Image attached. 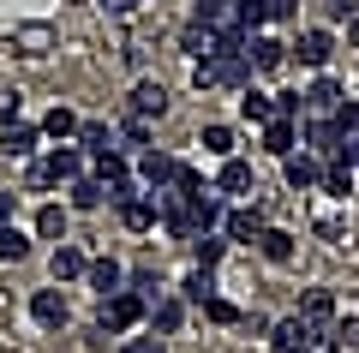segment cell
<instances>
[{"mask_svg":"<svg viewBox=\"0 0 359 353\" xmlns=\"http://www.w3.org/2000/svg\"><path fill=\"white\" fill-rule=\"evenodd\" d=\"M84 174V150H78V144H54L48 156H42V162H30V186H72V180Z\"/></svg>","mask_w":359,"mask_h":353,"instance_id":"cell-1","label":"cell"},{"mask_svg":"<svg viewBox=\"0 0 359 353\" xmlns=\"http://www.w3.org/2000/svg\"><path fill=\"white\" fill-rule=\"evenodd\" d=\"M144 312H150V305H144L132 288H120V293H108V300H102V317H96V329H114V335H120V329H138V324H144Z\"/></svg>","mask_w":359,"mask_h":353,"instance_id":"cell-2","label":"cell"},{"mask_svg":"<svg viewBox=\"0 0 359 353\" xmlns=\"http://www.w3.org/2000/svg\"><path fill=\"white\" fill-rule=\"evenodd\" d=\"M299 96H306V114H318V120H330V114H335V108L347 102V90L335 84V78H323V72H318V78H311L306 90H299Z\"/></svg>","mask_w":359,"mask_h":353,"instance_id":"cell-3","label":"cell"},{"mask_svg":"<svg viewBox=\"0 0 359 353\" xmlns=\"http://www.w3.org/2000/svg\"><path fill=\"white\" fill-rule=\"evenodd\" d=\"M282 174H287V186L294 192H311V186H323V162L311 150H294V156H282Z\"/></svg>","mask_w":359,"mask_h":353,"instance_id":"cell-4","label":"cell"},{"mask_svg":"<svg viewBox=\"0 0 359 353\" xmlns=\"http://www.w3.org/2000/svg\"><path fill=\"white\" fill-rule=\"evenodd\" d=\"M30 317H36L42 329H66V317H72L66 312V293L60 288H36L30 293Z\"/></svg>","mask_w":359,"mask_h":353,"instance_id":"cell-5","label":"cell"},{"mask_svg":"<svg viewBox=\"0 0 359 353\" xmlns=\"http://www.w3.org/2000/svg\"><path fill=\"white\" fill-rule=\"evenodd\" d=\"M245 60H252V72H276V66H287V42H276V36H245Z\"/></svg>","mask_w":359,"mask_h":353,"instance_id":"cell-6","label":"cell"},{"mask_svg":"<svg viewBox=\"0 0 359 353\" xmlns=\"http://www.w3.org/2000/svg\"><path fill=\"white\" fill-rule=\"evenodd\" d=\"M264 210H257V204H240V210H228L222 215V234H228V240H252L257 246V234H264Z\"/></svg>","mask_w":359,"mask_h":353,"instance_id":"cell-7","label":"cell"},{"mask_svg":"<svg viewBox=\"0 0 359 353\" xmlns=\"http://www.w3.org/2000/svg\"><path fill=\"white\" fill-rule=\"evenodd\" d=\"M311 335H318V329H311L299 312H294V317H282V324H269V341H276L282 353H306V347H311Z\"/></svg>","mask_w":359,"mask_h":353,"instance_id":"cell-8","label":"cell"},{"mask_svg":"<svg viewBox=\"0 0 359 353\" xmlns=\"http://www.w3.org/2000/svg\"><path fill=\"white\" fill-rule=\"evenodd\" d=\"M126 108H132V120H156V114L168 108V90L156 84V78H138V84H132V96H126Z\"/></svg>","mask_w":359,"mask_h":353,"instance_id":"cell-9","label":"cell"},{"mask_svg":"<svg viewBox=\"0 0 359 353\" xmlns=\"http://www.w3.org/2000/svg\"><path fill=\"white\" fill-rule=\"evenodd\" d=\"M299 317H306L318 335H330V329H335V293L330 288H311L306 300H299Z\"/></svg>","mask_w":359,"mask_h":353,"instance_id":"cell-10","label":"cell"},{"mask_svg":"<svg viewBox=\"0 0 359 353\" xmlns=\"http://www.w3.org/2000/svg\"><path fill=\"white\" fill-rule=\"evenodd\" d=\"M114 210H120V222H126L132 234H150V227H156V198H150V192H132V198H120Z\"/></svg>","mask_w":359,"mask_h":353,"instance_id":"cell-11","label":"cell"},{"mask_svg":"<svg viewBox=\"0 0 359 353\" xmlns=\"http://www.w3.org/2000/svg\"><path fill=\"white\" fill-rule=\"evenodd\" d=\"M294 54H299V66L323 72V66H330V54H335V36H330V30H306V36L294 42Z\"/></svg>","mask_w":359,"mask_h":353,"instance_id":"cell-12","label":"cell"},{"mask_svg":"<svg viewBox=\"0 0 359 353\" xmlns=\"http://www.w3.org/2000/svg\"><path fill=\"white\" fill-rule=\"evenodd\" d=\"M174 156H168V150H144L138 156V180H144V186H150V192H162V186H174Z\"/></svg>","mask_w":359,"mask_h":353,"instance_id":"cell-13","label":"cell"},{"mask_svg":"<svg viewBox=\"0 0 359 353\" xmlns=\"http://www.w3.org/2000/svg\"><path fill=\"white\" fill-rule=\"evenodd\" d=\"M84 281H90V288H96V293H102V300H108V293H120V288H126V269H120L114 258H90Z\"/></svg>","mask_w":359,"mask_h":353,"instance_id":"cell-14","label":"cell"},{"mask_svg":"<svg viewBox=\"0 0 359 353\" xmlns=\"http://www.w3.org/2000/svg\"><path fill=\"white\" fill-rule=\"evenodd\" d=\"M341 138H347V132L335 126V120H306V144H311V156H341Z\"/></svg>","mask_w":359,"mask_h":353,"instance_id":"cell-15","label":"cell"},{"mask_svg":"<svg viewBox=\"0 0 359 353\" xmlns=\"http://www.w3.org/2000/svg\"><path fill=\"white\" fill-rule=\"evenodd\" d=\"M144 317H150V335H174V329L186 324V300H168V293H162Z\"/></svg>","mask_w":359,"mask_h":353,"instance_id":"cell-16","label":"cell"},{"mask_svg":"<svg viewBox=\"0 0 359 353\" xmlns=\"http://www.w3.org/2000/svg\"><path fill=\"white\" fill-rule=\"evenodd\" d=\"M0 144H6V156H36V144H42V126H25V120H6Z\"/></svg>","mask_w":359,"mask_h":353,"instance_id":"cell-17","label":"cell"},{"mask_svg":"<svg viewBox=\"0 0 359 353\" xmlns=\"http://www.w3.org/2000/svg\"><path fill=\"white\" fill-rule=\"evenodd\" d=\"M216 192L222 198H240V192H252V162H240V156H228L216 174Z\"/></svg>","mask_w":359,"mask_h":353,"instance_id":"cell-18","label":"cell"},{"mask_svg":"<svg viewBox=\"0 0 359 353\" xmlns=\"http://www.w3.org/2000/svg\"><path fill=\"white\" fill-rule=\"evenodd\" d=\"M48 269H54V281H84L90 258L78 252V246H66V240H60V246H54V264H48Z\"/></svg>","mask_w":359,"mask_h":353,"instance_id":"cell-19","label":"cell"},{"mask_svg":"<svg viewBox=\"0 0 359 353\" xmlns=\"http://www.w3.org/2000/svg\"><path fill=\"white\" fill-rule=\"evenodd\" d=\"M240 120H252V126H269V120H276V96H264V90L245 84V90H240Z\"/></svg>","mask_w":359,"mask_h":353,"instance_id":"cell-20","label":"cell"},{"mask_svg":"<svg viewBox=\"0 0 359 353\" xmlns=\"http://www.w3.org/2000/svg\"><path fill=\"white\" fill-rule=\"evenodd\" d=\"M294 144H299V120H269L264 126V150L269 156H294Z\"/></svg>","mask_w":359,"mask_h":353,"instance_id":"cell-21","label":"cell"},{"mask_svg":"<svg viewBox=\"0 0 359 353\" xmlns=\"http://www.w3.org/2000/svg\"><path fill=\"white\" fill-rule=\"evenodd\" d=\"M257 252H264L269 264H294V234H287V227H264V234H257Z\"/></svg>","mask_w":359,"mask_h":353,"instance_id":"cell-22","label":"cell"},{"mask_svg":"<svg viewBox=\"0 0 359 353\" xmlns=\"http://www.w3.org/2000/svg\"><path fill=\"white\" fill-rule=\"evenodd\" d=\"M102 204H108V186L96 174H78L72 180V210H102Z\"/></svg>","mask_w":359,"mask_h":353,"instance_id":"cell-23","label":"cell"},{"mask_svg":"<svg viewBox=\"0 0 359 353\" xmlns=\"http://www.w3.org/2000/svg\"><path fill=\"white\" fill-rule=\"evenodd\" d=\"M114 150L120 156H144L150 150V120H126V126L114 132Z\"/></svg>","mask_w":359,"mask_h":353,"instance_id":"cell-24","label":"cell"},{"mask_svg":"<svg viewBox=\"0 0 359 353\" xmlns=\"http://www.w3.org/2000/svg\"><path fill=\"white\" fill-rule=\"evenodd\" d=\"M42 138H60V144H66V138H78V114L66 108V102L42 114Z\"/></svg>","mask_w":359,"mask_h":353,"instance_id":"cell-25","label":"cell"},{"mask_svg":"<svg viewBox=\"0 0 359 353\" xmlns=\"http://www.w3.org/2000/svg\"><path fill=\"white\" fill-rule=\"evenodd\" d=\"M222 252H228V234H216V227L192 240V258H198V269H216V264H222Z\"/></svg>","mask_w":359,"mask_h":353,"instance_id":"cell-26","label":"cell"},{"mask_svg":"<svg viewBox=\"0 0 359 353\" xmlns=\"http://www.w3.org/2000/svg\"><path fill=\"white\" fill-rule=\"evenodd\" d=\"M78 150H90V156L114 150V132H108L102 120H78Z\"/></svg>","mask_w":359,"mask_h":353,"instance_id":"cell-27","label":"cell"},{"mask_svg":"<svg viewBox=\"0 0 359 353\" xmlns=\"http://www.w3.org/2000/svg\"><path fill=\"white\" fill-rule=\"evenodd\" d=\"M180 300H186V305H204V300H216V276H210V269H192V276L180 281Z\"/></svg>","mask_w":359,"mask_h":353,"instance_id":"cell-28","label":"cell"},{"mask_svg":"<svg viewBox=\"0 0 359 353\" xmlns=\"http://www.w3.org/2000/svg\"><path fill=\"white\" fill-rule=\"evenodd\" d=\"M180 48L192 54V60H204V54L216 48V30H210V25H198V18H192V25L180 30Z\"/></svg>","mask_w":359,"mask_h":353,"instance_id":"cell-29","label":"cell"},{"mask_svg":"<svg viewBox=\"0 0 359 353\" xmlns=\"http://www.w3.org/2000/svg\"><path fill=\"white\" fill-rule=\"evenodd\" d=\"M36 234H42V240H66V210H60V204H42V210H36Z\"/></svg>","mask_w":359,"mask_h":353,"instance_id":"cell-30","label":"cell"},{"mask_svg":"<svg viewBox=\"0 0 359 353\" xmlns=\"http://www.w3.org/2000/svg\"><path fill=\"white\" fill-rule=\"evenodd\" d=\"M126 288L138 293L144 305H156V300H162V281H156V269H132V276H126Z\"/></svg>","mask_w":359,"mask_h":353,"instance_id":"cell-31","label":"cell"},{"mask_svg":"<svg viewBox=\"0 0 359 353\" xmlns=\"http://www.w3.org/2000/svg\"><path fill=\"white\" fill-rule=\"evenodd\" d=\"M18 258H30V240L18 227H0V264H18Z\"/></svg>","mask_w":359,"mask_h":353,"instance_id":"cell-32","label":"cell"},{"mask_svg":"<svg viewBox=\"0 0 359 353\" xmlns=\"http://www.w3.org/2000/svg\"><path fill=\"white\" fill-rule=\"evenodd\" d=\"M204 150L228 162V156H233V126H204Z\"/></svg>","mask_w":359,"mask_h":353,"instance_id":"cell-33","label":"cell"},{"mask_svg":"<svg viewBox=\"0 0 359 353\" xmlns=\"http://www.w3.org/2000/svg\"><path fill=\"white\" fill-rule=\"evenodd\" d=\"M323 192H330V198H347V192H353V180H347V162L323 168Z\"/></svg>","mask_w":359,"mask_h":353,"instance_id":"cell-34","label":"cell"},{"mask_svg":"<svg viewBox=\"0 0 359 353\" xmlns=\"http://www.w3.org/2000/svg\"><path fill=\"white\" fill-rule=\"evenodd\" d=\"M204 317H210V324H240V305H228L216 293V300H204Z\"/></svg>","mask_w":359,"mask_h":353,"instance_id":"cell-35","label":"cell"},{"mask_svg":"<svg viewBox=\"0 0 359 353\" xmlns=\"http://www.w3.org/2000/svg\"><path fill=\"white\" fill-rule=\"evenodd\" d=\"M264 13H269V25H294V18H299V0H264Z\"/></svg>","mask_w":359,"mask_h":353,"instance_id":"cell-36","label":"cell"},{"mask_svg":"<svg viewBox=\"0 0 359 353\" xmlns=\"http://www.w3.org/2000/svg\"><path fill=\"white\" fill-rule=\"evenodd\" d=\"M330 120H335V126H341V132H359V102H341V108H335Z\"/></svg>","mask_w":359,"mask_h":353,"instance_id":"cell-37","label":"cell"},{"mask_svg":"<svg viewBox=\"0 0 359 353\" xmlns=\"http://www.w3.org/2000/svg\"><path fill=\"white\" fill-rule=\"evenodd\" d=\"M330 335H335V341H341V347H359V317H341V324H335V329H330Z\"/></svg>","mask_w":359,"mask_h":353,"instance_id":"cell-38","label":"cell"},{"mask_svg":"<svg viewBox=\"0 0 359 353\" xmlns=\"http://www.w3.org/2000/svg\"><path fill=\"white\" fill-rule=\"evenodd\" d=\"M120 353H168V347H162V335H132Z\"/></svg>","mask_w":359,"mask_h":353,"instance_id":"cell-39","label":"cell"},{"mask_svg":"<svg viewBox=\"0 0 359 353\" xmlns=\"http://www.w3.org/2000/svg\"><path fill=\"white\" fill-rule=\"evenodd\" d=\"M335 162H347V168H359V132H347V138H341V156H335Z\"/></svg>","mask_w":359,"mask_h":353,"instance_id":"cell-40","label":"cell"},{"mask_svg":"<svg viewBox=\"0 0 359 353\" xmlns=\"http://www.w3.org/2000/svg\"><path fill=\"white\" fill-rule=\"evenodd\" d=\"M102 6H108V13H114V18H132V13H138V6H144V0H102Z\"/></svg>","mask_w":359,"mask_h":353,"instance_id":"cell-41","label":"cell"},{"mask_svg":"<svg viewBox=\"0 0 359 353\" xmlns=\"http://www.w3.org/2000/svg\"><path fill=\"white\" fill-rule=\"evenodd\" d=\"M323 13L330 18H353V0H323Z\"/></svg>","mask_w":359,"mask_h":353,"instance_id":"cell-42","label":"cell"},{"mask_svg":"<svg viewBox=\"0 0 359 353\" xmlns=\"http://www.w3.org/2000/svg\"><path fill=\"white\" fill-rule=\"evenodd\" d=\"M0 227H13V192H0Z\"/></svg>","mask_w":359,"mask_h":353,"instance_id":"cell-43","label":"cell"},{"mask_svg":"<svg viewBox=\"0 0 359 353\" xmlns=\"http://www.w3.org/2000/svg\"><path fill=\"white\" fill-rule=\"evenodd\" d=\"M347 42H353V48H359V18H347Z\"/></svg>","mask_w":359,"mask_h":353,"instance_id":"cell-44","label":"cell"}]
</instances>
